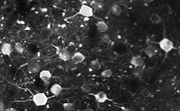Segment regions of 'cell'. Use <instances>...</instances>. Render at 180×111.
Segmentation results:
<instances>
[{
    "instance_id": "1",
    "label": "cell",
    "mask_w": 180,
    "mask_h": 111,
    "mask_svg": "<svg viewBox=\"0 0 180 111\" xmlns=\"http://www.w3.org/2000/svg\"><path fill=\"white\" fill-rule=\"evenodd\" d=\"M49 98L44 93H38L33 96V101L36 106H43L46 104Z\"/></svg>"
},
{
    "instance_id": "2",
    "label": "cell",
    "mask_w": 180,
    "mask_h": 111,
    "mask_svg": "<svg viewBox=\"0 0 180 111\" xmlns=\"http://www.w3.org/2000/svg\"><path fill=\"white\" fill-rule=\"evenodd\" d=\"M158 44L160 48L165 53H168L174 49L173 41L167 38H164L160 41Z\"/></svg>"
},
{
    "instance_id": "3",
    "label": "cell",
    "mask_w": 180,
    "mask_h": 111,
    "mask_svg": "<svg viewBox=\"0 0 180 111\" xmlns=\"http://www.w3.org/2000/svg\"><path fill=\"white\" fill-rule=\"evenodd\" d=\"M94 11L91 6L86 4H82L80 7L78 14L86 17H91L94 15Z\"/></svg>"
},
{
    "instance_id": "4",
    "label": "cell",
    "mask_w": 180,
    "mask_h": 111,
    "mask_svg": "<svg viewBox=\"0 0 180 111\" xmlns=\"http://www.w3.org/2000/svg\"><path fill=\"white\" fill-rule=\"evenodd\" d=\"M41 66L37 63L31 62L28 64L27 70L30 73L35 74L40 71Z\"/></svg>"
},
{
    "instance_id": "5",
    "label": "cell",
    "mask_w": 180,
    "mask_h": 111,
    "mask_svg": "<svg viewBox=\"0 0 180 111\" xmlns=\"http://www.w3.org/2000/svg\"><path fill=\"white\" fill-rule=\"evenodd\" d=\"M144 61L142 56L136 55L133 57L130 60V63L133 66L136 67H141L144 65Z\"/></svg>"
},
{
    "instance_id": "6",
    "label": "cell",
    "mask_w": 180,
    "mask_h": 111,
    "mask_svg": "<svg viewBox=\"0 0 180 111\" xmlns=\"http://www.w3.org/2000/svg\"><path fill=\"white\" fill-rule=\"evenodd\" d=\"M85 55L80 52H76L72 56L71 60L75 65L81 63L86 59Z\"/></svg>"
},
{
    "instance_id": "7",
    "label": "cell",
    "mask_w": 180,
    "mask_h": 111,
    "mask_svg": "<svg viewBox=\"0 0 180 111\" xmlns=\"http://www.w3.org/2000/svg\"><path fill=\"white\" fill-rule=\"evenodd\" d=\"M59 58L64 62H68L71 59V55L70 52L66 49L61 50L58 54Z\"/></svg>"
},
{
    "instance_id": "8",
    "label": "cell",
    "mask_w": 180,
    "mask_h": 111,
    "mask_svg": "<svg viewBox=\"0 0 180 111\" xmlns=\"http://www.w3.org/2000/svg\"><path fill=\"white\" fill-rule=\"evenodd\" d=\"M144 52L147 56L149 57H152L155 56L157 53V48L155 46L150 45L145 48Z\"/></svg>"
},
{
    "instance_id": "9",
    "label": "cell",
    "mask_w": 180,
    "mask_h": 111,
    "mask_svg": "<svg viewBox=\"0 0 180 111\" xmlns=\"http://www.w3.org/2000/svg\"><path fill=\"white\" fill-rule=\"evenodd\" d=\"M94 98L99 103H105L106 101L109 100L107 94L105 92L100 91L94 95Z\"/></svg>"
},
{
    "instance_id": "10",
    "label": "cell",
    "mask_w": 180,
    "mask_h": 111,
    "mask_svg": "<svg viewBox=\"0 0 180 111\" xmlns=\"http://www.w3.org/2000/svg\"><path fill=\"white\" fill-rule=\"evenodd\" d=\"M39 77L44 83H46L52 77V73L49 70H42L39 73Z\"/></svg>"
},
{
    "instance_id": "11",
    "label": "cell",
    "mask_w": 180,
    "mask_h": 111,
    "mask_svg": "<svg viewBox=\"0 0 180 111\" xmlns=\"http://www.w3.org/2000/svg\"><path fill=\"white\" fill-rule=\"evenodd\" d=\"M1 51L3 55L10 57L12 52L11 44L9 43H5L2 45Z\"/></svg>"
},
{
    "instance_id": "12",
    "label": "cell",
    "mask_w": 180,
    "mask_h": 111,
    "mask_svg": "<svg viewBox=\"0 0 180 111\" xmlns=\"http://www.w3.org/2000/svg\"><path fill=\"white\" fill-rule=\"evenodd\" d=\"M97 30L101 33H106L109 29L107 24L104 21H99L96 23Z\"/></svg>"
},
{
    "instance_id": "13",
    "label": "cell",
    "mask_w": 180,
    "mask_h": 111,
    "mask_svg": "<svg viewBox=\"0 0 180 111\" xmlns=\"http://www.w3.org/2000/svg\"><path fill=\"white\" fill-rule=\"evenodd\" d=\"M63 88L60 84H54L50 87V90L51 93L54 96H58L62 92Z\"/></svg>"
},
{
    "instance_id": "14",
    "label": "cell",
    "mask_w": 180,
    "mask_h": 111,
    "mask_svg": "<svg viewBox=\"0 0 180 111\" xmlns=\"http://www.w3.org/2000/svg\"><path fill=\"white\" fill-rule=\"evenodd\" d=\"M149 20L153 24H159L161 22L162 18L157 14L153 13L150 16Z\"/></svg>"
},
{
    "instance_id": "15",
    "label": "cell",
    "mask_w": 180,
    "mask_h": 111,
    "mask_svg": "<svg viewBox=\"0 0 180 111\" xmlns=\"http://www.w3.org/2000/svg\"><path fill=\"white\" fill-rule=\"evenodd\" d=\"M111 11L112 14L115 16L120 15L122 12L121 7L118 4L112 5L111 7Z\"/></svg>"
},
{
    "instance_id": "16",
    "label": "cell",
    "mask_w": 180,
    "mask_h": 111,
    "mask_svg": "<svg viewBox=\"0 0 180 111\" xmlns=\"http://www.w3.org/2000/svg\"><path fill=\"white\" fill-rule=\"evenodd\" d=\"M17 35L18 38L22 41L26 40L28 37L27 32L24 30H19L17 31Z\"/></svg>"
},
{
    "instance_id": "17",
    "label": "cell",
    "mask_w": 180,
    "mask_h": 111,
    "mask_svg": "<svg viewBox=\"0 0 180 111\" xmlns=\"http://www.w3.org/2000/svg\"><path fill=\"white\" fill-rule=\"evenodd\" d=\"M91 6L94 10L99 11L102 9L103 7V4L100 1H93L91 4Z\"/></svg>"
},
{
    "instance_id": "18",
    "label": "cell",
    "mask_w": 180,
    "mask_h": 111,
    "mask_svg": "<svg viewBox=\"0 0 180 111\" xmlns=\"http://www.w3.org/2000/svg\"><path fill=\"white\" fill-rule=\"evenodd\" d=\"M170 37L172 41L178 42L180 40V33L177 30H173L170 33Z\"/></svg>"
},
{
    "instance_id": "19",
    "label": "cell",
    "mask_w": 180,
    "mask_h": 111,
    "mask_svg": "<svg viewBox=\"0 0 180 111\" xmlns=\"http://www.w3.org/2000/svg\"><path fill=\"white\" fill-rule=\"evenodd\" d=\"M89 66L91 69L97 71L100 70L102 67V65L100 61L96 59H94L90 62Z\"/></svg>"
},
{
    "instance_id": "20",
    "label": "cell",
    "mask_w": 180,
    "mask_h": 111,
    "mask_svg": "<svg viewBox=\"0 0 180 111\" xmlns=\"http://www.w3.org/2000/svg\"><path fill=\"white\" fill-rule=\"evenodd\" d=\"M15 49L16 51L19 54H22L25 51V47L21 42H16L15 45Z\"/></svg>"
},
{
    "instance_id": "21",
    "label": "cell",
    "mask_w": 180,
    "mask_h": 111,
    "mask_svg": "<svg viewBox=\"0 0 180 111\" xmlns=\"http://www.w3.org/2000/svg\"><path fill=\"white\" fill-rule=\"evenodd\" d=\"M101 40L105 43H108L111 40V37L109 33H102L100 36Z\"/></svg>"
},
{
    "instance_id": "22",
    "label": "cell",
    "mask_w": 180,
    "mask_h": 111,
    "mask_svg": "<svg viewBox=\"0 0 180 111\" xmlns=\"http://www.w3.org/2000/svg\"><path fill=\"white\" fill-rule=\"evenodd\" d=\"M63 107L64 110L72 111L74 109V104L70 102H65L63 104Z\"/></svg>"
},
{
    "instance_id": "23",
    "label": "cell",
    "mask_w": 180,
    "mask_h": 111,
    "mask_svg": "<svg viewBox=\"0 0 180 111\" xmlns=\"http://www.w3.org/2000/svg\"><path fill=\"white\" fill-rule=\"evenodd\" d=\"M81 89L82 91L86 93H88L92 90L91 85L88 84V83H83V85H81Z\"/></svg>"
},
{
    "instance_id": "24",
    "label": "cell",
    "mask_w": 180,
    "mask_h": 111,
    "mask_svg": "<svg viewBox=\"0 0 180 111\" xmlns=\"http://www.w3.org/2000/svg\"><path fill=\"white\" fill-rule=\"evenodd\" d=\"M140 94L144 98H148L151 96L152 93L150 90H149L147 89L144 88L141 91Z\"/></svg>"
},
{
    "instance_id": "25",
    "label": "cell",
    "mask_w": 180,
    "mask_h": 111,
    "mask_svg": "<svg viewBox=\"0 0 180 111\" xmlns=\"http://www.w3.org/2000/svg\"><path fill=\"white\" fill-rule=\"evenodd\" d=\"M101 76L104 78H109L112 76V72L110 69H106L102 72L100 74Z\"/></svg>"
},
{
    "instance_id": "26",
    "label": "cell",
    "mask_w": 180,
    "mask_h": 111,
    "mask_svg": "<svg viewBox=\"0 0 180 111\" xmlns=\"http://www.w3.org/2000/svg\"><path fill=\"white\" fill-rule=\"evenodd\" d=\"M50 36V31L47 30H44L41 32L40 36L41 39H46L49 38V36Z\"/></svg>"
},
{
    "instance_id": "27",
    "label": "cell",
    "mask_w": 180,
    "mask_h": 111,
    "mask_svg": "<svg viewBox=\"0 0 180 111\" xmlns=\"http://www.w3.org/2000/svg\"><path fill=\"white\" fill-rule=\"evenodd\" d=\"M140 67H139L135 68V71H134V74L136 75L137 77L140 76L142 75V69H140Z\"/></svg>"
},
{
    "instance_id": "28",
    "label": "cell",
    "mask_w": 180,
    "mask_h": 111,
    "mask_svg": "<svg viewBox=\"0 0 180 111\" xmlns=\"http://www.w3.org/2000/svg\"><path fill=\"white\" fill-rule=\"evenodd\" d=\"M97 107L101 110L105 109L106 107V104L105 103H99L97 102Z\"/></svg>"
},
{
    "instance_id": "29",
    "label": "cell",
    "mask_w": 180,
    "mask_h": 111,
    "mask_svg": "<svg viewBox=\"0 0 180 111\" xmlns=\"http://www.w3.org/2000/svg\"><path fill=\"white\" fill-rule=\"evenodd\" d=\"M121 111H136V110L133 108L122 107Z\"/></svg>"
},
{
    "instance_id": "30",
    "label": "cell",
    "mask_w": 180,
    "mask_h": 111,
    "mask_svg": "<svg viewBox=\"0 0 180 111\" xmlns=\"http://www.w3.org/2000/svg\"><path fill=\"white\" fill-rule=\"evenodd\" d=\"M4 111H18L17 110L14 108H8L4 110Z\"/></svg>"
},
{
    "instance_id": "31",
    "label": "cell",
    "mask_w": 180,
    "mask_h": 111,
    "mask_svg": "<svg viewBox=\"0 0 180 111\" xmlns=\"http://www.w3.org/2000/svg\"><path fill=\"white\" fill-rule=\"evenodd\" d=\"M83 111H94V110L93 109L89 107L85 109Z\"/></svg>"
},
{
    "instance_id": "32",
    "label": "cell",
    "mask_w": 180,
    "mask_h": 111,
    "mask_svg": "<svg viewBox=\"0 0 180 111\" xmlns=\"http://www.w3.org/2000/svg\"><path fill=\"white\" fill-rule=\"evenodd\" d=\"M176 68L178 70L180 71V63L177 65Z\"/></svg>"
},
{
    "instance_id": "33",
    "label": "cell",
    "mask_w": 180,
    "mask_h": 111,
    "mask_svg": "<svg viewBox=\"0 0 180 111\" xmlns=\"http://www.w3.org/2000/svg\"><path fill=\"white\" fill-rule=\"evenodd\" d=\"M178 52L179 54L180 55V45L178 47Z\"/></svg>"
},
{
    "instance_id": "34",
    "label": "cell",
    "mask_w": 180,
    "mask_h": 111,
    "mask_svg": "<svg viewBox=\"0 0 180 111\" xmlns=\"http://www.w3.org/2000/svg\"><path fill=\"white\" fill-rule=\"evenodd\" d=\"M144 1L147 2H152L154 1Z\"/></svg>"
},
{
    "instance_id": "35",
    "label": "cell",
    "mask_w": 180,
    "mask_h": 111,
    "mask_svg": "<svg viewBox=\"0 0 180 111\" xmlns=\"http://www.w3.org/2000/svg\"><path fill=\"white\" fill-rule=\"evenodd\" d=\"M179 101H180V97H179Z\"/></svg>"
}]
</instances>
